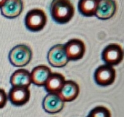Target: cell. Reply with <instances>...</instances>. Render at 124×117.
I'll list each match as a JSON object with an SVG mask.
<instances>
[{
  "mask_svg": "<svg viewBox=\"0 0 124 117\" xmlns=\"http://www.w3.org/2000/svg\"><path fill=\"white\" fill-rule=\"evenodd\" d=\"M116 69L113 67L108 64L100 66L94 72L95 83L100 86H108L112 85L116 80Z\"/></svg>",
  "mask_w": 124,
  "mask_h": 117,
  "instance_id": "5",
  "label": "cell"
},
{
  "mask_svg": "<svg viewBox=\"0 0 124 117\" xmlns=\"http://www.w3.org/2000/svg\"><path fill=\"white\" fill-rule=\"evenodd\" d=\"M7 0H0V9L1 8V7L4 4V3L6 2Z\"/></svg>",
  "mask_w": 124,
  "mask_h": 117,
  "instance_id": "19",
  "label": "cell"
},
{
  "mask_svg": "<svg viewBox=\"0 0 124 117\" xmlns=\"http://www.w3.org/2000/svg\"><path fill=\"white\" fill-rule=\"evenodd\" d=\"M64 48L69 61L81 59L86 51V46L84 41L78 38H73L68 41L64 45Z\"/></svg>",
  "mask_w": 124,
  "mask_h": 117,
  "instance_id": "6",
  "label": "cell"
},
{
  "mask_svg": "<svg viewBox=\"0 0 124 117\" xmlns=\"http://www.w3.org/2000/svg\"><path fill=\"white\" fill-rule=\"evenodd\" d=\"M87 117H111V113L105 106H97L93 109Z\"/></svg>",
  "mask_w": 124,
  "mask_h": 117,
  "instance_id": "17",
  "label": "cell"
},
{
  "mask_svg": "<svg viewBox=\"0 0 124 117\" xmlns=\"http://www.w3.org/2000/svg\"><path fill=\"white\" fill-rule=\"evenodd\" d=\"M7 99L8 97L6 92L3 89L0 88V109H2L5 106L7 102Z\"/></svg>",
  "mask_w": 124,
  "mask_h": 117,
  "instance_id": "18",
  "label": "cell"
},
{
  "mask_svg": "<svg viewBox=\"0 0 124 117\" xmlns=\"http://www.w3.org/2000/svg\"><path fill=\"white\" fill-rule=\"evenodd\" d=\"M99 0H79L78 9L79 12L85 17H92L96 14Z\"/></svg>",
  "mask_w": 124,
  "mask_h": 117,
  "instance_id": "16",
  "label": "cell"
},
{
  "mask_svg": "<svg viewBox=\"0 0 124 117\" xmlns=\"http://www.w3.org/2000/svg\"><path fill=\"white\" fill-rule=\"evenodd\" d=\"M124 59V51L122 47L116 43L107 46L102 53V59L105 64L111 67L119 64Z\"/></svg>",
  "mask_w": 124,
  "mask_h": 117,
  "instance_id": "4",
  "label": "cell"
},
{
  "mask_svg": "<svg viewBox=\"0 0 124 117\" xmlns=\"http://www.w3.org/2000/svg\"><path fill=\"white\" fill-rule=\"evenodd\" d=\"M51 74V69L48 67L39 65L33 68L31 73V83L37 86H44Z\"/></svg>",
  "mask_w": 124,
  "mask_h": 117,
  "instance_id": "13",
  "label": "cell"
},
{
  "mask_svg": "<svg viewBox=\"0 0 124 117\" xmlns=\"http://www.w3.org/2000/svg\"><path fill=\"white\" fill-rule=\"evenodd\" d=\"M79 86L76 82L65 80L57 94L64 102H70L76 99L79 94Z\"/></svg>",
  "mask_w": 124,
  "mask_h": 117,
  "instance_id": "11",
  "label": "cell"
},
{
  "mask_svg": "<svg viewBox=\"0 0 124 117\" xmlns=\"http://www.w3.org/2000/svg\"><path fill=\"white\" fill-rule=\"evenodd\" d=\"M47 59L49 64L54 67H63L69 62L64 45L57 44L52 46L47 54Z\"/></svg>",
  "mask_w": 124,
  "mask_h": 117,
  "instance_id": "7",
  "label": "cell"
},
{
  "mask_svg": "<svg viewBox=\"0 0 124 117\" xmlns=\"http://www.w3.org/2000/svg\"><path fill=\"white\" fill-rule=\"evenodd\" d=\"M49 10L52 18L58 24L68 23L75 14V8L70 0H52Z\"/></svg>",
  "mask_w": 124,
  "mask_h": 117,
  "instance_id": "1",
  "label": "cell"
},
{
  "mask_svg": "<svg viewBox=\"0 0 124 117\" xmlns=\"http://www.w3.org/2000/svg\"><path fill=\"white\" fill-rule=\"evenodd\" d=\"M23 10V0H7L1 8V14L9 19H14L18 17Z\"/></svg>",
  "mask_w": 124,
  "mask_h": 117,
  "instance_id": "12",
  "label": "cell"
},
{
  "mask_svg": "<svg viewBox=\"0 0 124 117\" xmlns=\"http://www.w3.org/2000/svg\"><path fill=\"white\" fill-rule=\"evenodd\" d=\"M10 84L12 87L28 88L31 84V73L24 69L16 70L10 77Z\"/></svg>",
  "mask_w": 124,
  "mask_h": 117,
  "instance_id": "14",
  "label": "cell"
},
{
  "mask_svg": "<svg viewBox=\"0 0 124 117\" xmlns=\"http://www.w3.org/2000/svg\"><path fill=\"white\" fill-rule=\"evenodd\" d=\"M65 82V77L62 74L52 73L44 86L49 93H58Z\"/></svg>",
  "mask_w": 124,
  "mask_h": 117,
  "instance_id": "15",
  "label": "cell"
},
{
  "mask_svg": "<svg viewBox=\"0 0 124 117\" xmlns=\"http://www.w3.org/2000/svg\"><path fill=\"white\" fill-rule=\"evenodd\" d=\"M47 22V17L43 9L35 8L28 11L25 17L26 28L32 32H39L43 30Z\"/></svg>",
  "mask_w": 124,
  "mask_h": 117,
  "instance_id": "2",
  "label": "cell"
},
{
  "mask_svg": "<svg viewBox=\"0 0 124 117\" xmlns=\"http://www.w3.org/2000/svg\"><path fill=\"white\" fill-rule=\"evenodd\" d=\"M7 97L12 105L22 106L28 102L31 97V92L27 87H12Z\"/></svg>",
  "mask_w": 124,
  "mask_h": 117,
  "instance_id": "8",
  "label": "cell"
},
{
  "mask_svg": "<svg viewBox=\"0 0 124 117\" xmlns=\"http://www.w3.org/2000/svg\"><path fill=\"white\" fill-rule=\"evenodd\" d=\"M117 10V4L115 0H99L96 11V17L101 20L111 18Z\"/></svg>",
  "mask_w": 124,
  "mask_h": 117,
  "instance_id": "10",
  "label": "cell"
},
{
  "mask_svg": "<svg viewBox=\"0 0 124 117\" xmlns=\"http://www.w3.org/2000/svg\"><path fill=\"white\" fill-rule=\"evenodd\" d=\"M31 59V49L24 44H20L15 46L9 54V60L15 67H22L26 66L30 63Z\"/></svg>",
  "mask_w": 124,
  "mask_h": 117,
  "instance_id": "3",
  "label": "cell"
},
{
  "mask_svg": "<svg viewBox=\"0 0 124 117\" xmlns=\"http://www.w3.org/2000/svg\"><path fill=\"white\" fill-rule=\"evenodd\" d=\"M43 109L49 114H57L60 112L65 105L57 93H48L43 100Z\"/></svg>",
  "mask_w": 124,
  "mask_h": 117,
  "instance_id": "9",
  "label": "cell"
}]
</instances>
